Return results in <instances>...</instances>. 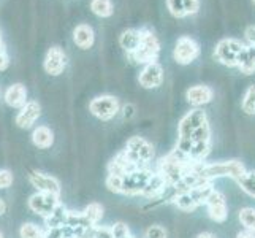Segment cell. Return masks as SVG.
I'll list each match as a JSON object with an SVG mask.
<instances>
[{
    "instance_id": "obj_1",
    "label": "cell",
    "mask_w": 255,
    "mask_h": 238,
    "mask_svg": "<svg viewBox=\"0 0 255 238\" xmlns=\"http://www.w3.org/2000/svg\"><path fill=\"white\" fill-rule=\"evenodd\" d=\"M189 164H190V161H187L186 157H182L181 154H178L173 149L168 156L160 159L159 164H157L155 172L162 176L168 186L174 188L176 184L186 176V173L189 170Z\"/></svg>"
},
{
    "instance_id": "obj_2",
    "label": "cell",
    "mask_w": 255,
    "mask_h": 238,
    "mask_svg": "<svg viewBox=\"0 0 255 238\" xmlns=\"http://www.w3.org/2000/svg\"><path fill=\"white\" fill-rule=\"evenodd\" d=\"M159 54H160V41L157 38V35L149 29H141V40H139L138 48L127 57L133 64L147 65L151 62H157Z\"/></svg>"
},
{
    "instance_id": "obj_3",
    "label": "cell",
    "mask_w": 255,
    "mask_h": 238,
    "mask_svg": "<svg viewBox=\"0 0 255 238\" xmlns=\"http://www.w3.org/2000/svg\"><path fill=\"white\" fill-rule=\"evenodd\" d=\"M213 183L205 184V186H200L190 191H184V192H176L173 197V204L182 211H193L198 207L205 205L206 197L209 196V192L213 191Z\"/></svg>"
},
{
    "instance_id": "obj_4",
    "label": "cell",
    "mask_w": 255,
    "mask_h": 238,
    "mask_svg": "<svg viewBox=\"0 0 255 238\" xmlns=\"http://www.w3.org/2000/svg\"><path fill=\"white\" fill-rule=\"evenodd\" d=\"M124 151L138 167H147L154 157V146L143 137H131L127 140Z\"/></svg>"
},
{
    "instance_id": "obj_5",
    "label": "cell",
    "mask_w": 255,
    "mask_h": 238,
    "mask_svg": "<svg viewBox=\"0 0 255 238\" xmlns=\"http://www.w3.org/2000/svg\"><path fill=\"white\" fill-rule=\"evenodd\" d=\"M89 111L95 118H99L102 121H111L113 118H116L119 114L121 103L114 95H110V94L97 95L89 103Z\"/></svg>"
},
{
    "instance_id": "obj_6",
    "label": "cell",
    "mask_w": 255,
    "mask_h": 238,
    "mask_svg": "<svg viewBox=\"0 0 255 238\" xmlns=\"http://www.w3.org/2000/svg\"><path fill=\"white\" fill-rule=\"evenodd\" d=\"M152 170H149L147 167H143V169H136L133 172L127 173L126 176H122V192L124 196H141L143 189L146 186V183L149 181V178L152 176Z\"/></svg>"
},
{
    "instance_id": "obj_7",
    "label": "cell",
    "mask_w": 255,
    "mask_h": 238,
    "mask_svg": "<svg viewBox=\"0 0 255 238\" xmlns=\"http://www.w3.org/2000/svg\"><path fill=\"white\" fill-rule=\"evenodd\" d=\"M200 56V46L192 37H179L173 49V57L181 65H189Z\"/></svg>"
},
{
    "instance_id": "obj_8",
    "label": "cell",
    "mask_w": 255,
    "mask_h": 238,
    "mask_svg": "<svg viewBox=\"0 0 255 238\" xmlns=\"http://www.w3.org/2000/svg\"><path fill=\"white\" fill-rule=\"evenodd\" d=\"M27 205L35 215L46 219L52 215V211L60 205V197L52 196V194H45V192H35L33 196H30Z\"/></svg>"
},
{
    "instance_id": "obj_9",
    "label": "cell",
    "mask_w": 255,
    "mask_h": 238,
    "mask_svg": "<svg viewBox=\"0 0 255 238\" xmlns=\"http://www.w3.org/2000/svg\"><path fill=\"white\" fill-rule=\"evenodd\" d=\"M243 43L236 38H224L217 43L214 57L227 67H236V56L243 49Z\"/></svg>"
},
{
    "instance_id": "obj_10",
    "label": "cell",
    "mask_w": 255,
    "mask_h": 238,
    "mask_svg": "<svg viewBox=\"0 0 255 238\" xmlns=\"http://www.w3.org/2000/svg\"><path fill=\"white\" fill-rule=\"evenodd\" d=\"M205 205L208 208V215L213 219L214 223L222 224L227 221L228 218V205H227V199L225 196L217 189H213L209 192V196L206 197Z\"/></svg>"
},
{
    "instance_id": "obj_11",
    "label": "cell",
    "mask_w": 255,
    "mask_h": 238,
    "mask_svg": "<svg viewBox=\"0 0 255 238\" xmlns=\"http://www.w3.org/2000/svg\"><path fill=\"white\" fill-rule=\"evenodd\" d=\"M67 67V54L65 51L54 45L51 46L46 54H45V60H43V68L49 76H59L64 73V70Z\"/></svg>"
},
{
    "instance_id": "obj_12",
    "label": "cell",
    "mask_w": 255,
    "mask_h": 238,
    "mask_svg": "<svg viewBox=\"0 0 255 238\" xmlns=\"http://www.w3.org/2000/svg\"><path fill=\"white\" fill-rule=\"evenodd\" d=\"M208 122L206 113L201 108H193L189 113H186L179 121L178 126V137L181 138H190V135L195 132L200 126Z\"/></svg>"
},
{
    "instance_id": "obj_13",
    "label": "cell",
    "mask_w": 255,
    "mask_h": 238,
    "mask_svg": "<svg viewBox=\"0 0 255 238\" xmlns=\"http://www.w3.org/2000/svg\"><path fill=\"white\" fill-rule=\"evenodd\" d=\"M29 183L37 189V192H45V194H52V196L60 197V183L57 178L51 175H46L38 170H30L29 172Z\"/></svg>"
},
{
    "instance_id": "obj_14",
    "label": "cell",
    "mask_w": 255,
    "mask_h": 238,
    "mask_svg": "<svg viewBox=\"0 0 255 238\" xmlns=\"http://www.w3.org/2000/svg\"><path fill=\"white\" fill-rule=\"evenodd\" d=\"M138 83L144 89H155L163 83V67L159 62H151L139 72Z\"/></svg>"
},
{
    "instance_id": "obj_15",
    "label": "cell",
    "mask_w": 255,
    "mask_h": 238,
    "mask_svg": "<svg viewBox=\"0 0 255 238\" xmlns=\"http://www.w3.org/2000/svg\"><path fill=\"white\" fill-rule=\"evenodd\" d=\"M40 114H41L40 103L37 100H27V103L22 108H19V113L16 114V124L21 129H30L38 121Z\"/></svg>"
},
{
    "instance_id": "obj_16",
    "label": "cell",
    "mask_w": 255,
    "mask_h": 238,
    "mask_svg": "<svg viewBox=\"0 0 255 238\" xmlns=\"http://www.w3.org/2000/svg\"><path fill=\"white\" fill-rule=\"evenodd\" d=\"M214 97V91L206 84H195L190 86L186 92V100L193 108H201L203 105H208Z\"/></svg>"
},
{
    "instance_id": "obj_17",
    "label": "cell",
    "mask_w": 255,
    "mask_h": 238,
    "mask_svg": "<svg viewBox=\"0 0 255 238\" xmlns=\"http://www.w3.org/2000/svg\"><path fill=\"white\" fill-rule=\"evenodd\" d=\"M136 169H143V167H138L131 159L127 156L126 151H121L116 157L111 159V162L108 164V175L114 176H126L127 173L133 172Z\"/></svg>"
},
{
    "instance_id": "obj_18",
    "label": "cell",
    "mask_w": 255,
    "mask_h": 238,
    "mask_svg": "<svg viewBox=\"0 0 255 238\" xmlns=\"http://www.w3.org/2000/svg\"><path fill=\"white\" fill-rule=\"evenodd\" d=\"M170 13L174 17H187L198 13L200 10V0H166Z\"/></svg>"
},
{
    "instance_id": "obj_19",
    "label": "cell",
    "mask_w": 255,
    "mask_h": 238,
    "mask_svg": "<svg viewBox=\"0 0 255 238\" xmlns=\"http://www.w3.org/2000/svg\"><path fill=\"white\" fill-rule=\"evenodd\" d=\"M3 100L8 107L11 108H22L25 103H27V89L25 86L21 83H14L11 86L6 87V91L3 92Z\"/></svg>"
},
{
    "instance_id": "obj_20",
    "label": "cell",
    "mask_w": 255,
    "mask_h": 238,
    "mask_svg": "<svg viewBox=\"0 0 255 238\" xmlns=\"http://www.w3.org/2000/svg\"><path fill=\"white\" fill-rule=\"evenodd\" d=\"M73 43L80 49H91L95 43V32L89 24H78L73 29Z\"/></svg>"
},
{
    "instance_id": "obj_21",
    "label": "cell",
    "mask_w": 255,
    "mask_h": 238,
    "mask_svg": "<svg viewBox=\"0 0 255 238\" xmlns=\"http://www.w3.org/2000/svg\"><path fill=\"white\" fill-rule=\"evenodd\" d=\"M236 67L244 75H252L255 72V46H243V49L236 56Z\"/></svg>"
},
{
    "instance_id": "obj_22",
    "label": "cell",
    "mask_w": 255,
    "mask_h": 238,
    "mask_svg": "<svg viewBox=\"0 0 255 238\" xmlns=\"http://www.w3.org/2000/svg\"><path fill=\"white\" fill-rule=\"evenodd\" d=\"M166 189H168V184L165 183V180L159 173L154 172L151 178H149V181L146 183L141 196L146 199H159Z\"/></svg>"
},
{
    "instance_id": "obj_23",
    "label": "cell",
    "mask_w": 255,
    "mask_h": 238,
    "mask_svg": "<svg viewBox=\"0 0 255 238\" xmlns=\"http://www.w3.org/2000/svg\"><path fill=\"white\" fill-rule=\"evenodd\" d=\"M139 40H141V29H126L119 35V45L127 56L138 48Z\"/></svg>"
},
{
    "instance_id": "obj_24",
    "label": "cell",
    "mask_w": 255,
    "mask_h": 238,
    "mask_svg": "<svg viewBox=\"0 0 255 238\" xmlns=\"http://www.w3.org/2000/svg\"><path fill=\"white\" fill-rule=\"evenodd\" d=\"M32 143L40 149H49L54 145V132L48 126H38L32 132Z\"/></svg>"
},
{
    "instance_id": "obj_25",
    "label": "cell",
    "mask_w": 255,
    "mask_h": 238,
    "mask_svg": "<svg viewBox=\"0 0 255 238\" xmlns=\"http://www.w3.org/2000/svg\"><path fill=\"white\" fill-rule=\"evenodd\" d=\"M81 215L84 216V219L89 226H92V227L99 226L100 219L103 218V207L100 204H97V202H92V204H89L81 211Z\"/></svg>"
},
{
    "instance_id": "obj_26",
    "label": "cell",
    "mask_w": 255,
    "mask_h": 238,
    "mask_svg": "<svg viewBox=\"0 0 255 238\" xmlns=\"http://www.w3.org/2000/svg\"><path fill=\"white\" fill-rule=\"evenodd\" d=\"M89 8L99 17H110L114 13V5L111 0H91Z\"/></svg>"
},
{
    "instance_id": "obj_27",
    "label": "cell",
    "mask_w": 255,
    "mask_h": 238,
    "mask_svg": "<svg viewBox=\"0 0 255 238\" xmlns=\"http://www.w3.org/2000/svg\"><path fill=\"white\" fill-rule=\"evenodd\" d=\"M67 218H68V210L60 204L49 218L45 219V223L48 226V229H54V227H60L67 224Z\"/></svg>"
},
{
    "instance_id": "obj_28",
    "label": "cell",
    "mask_w": 255,
    "mask_h": 238,
    "mask_svg": "<svg viewBox=\"0 0 255 238\" xmlns=\"http://www.w3.org/2000/svg\"><path fill=\"white\" fill-rule=\"evenodd\" d=\"M209 153H211V142H197L192 145L189 159L193 162H203Z\"/></svg>"
},
{
    "instance_id": "obj_29",
    "label": "cell",
    "mask_w": 255,
    "mask_h": 238,
    "mask_svg": "<svg viewBox=\"0 0 255 238\" xmlns=\"http://www.w3.org/2000/svg\"><path fill=\"white\" fill-rule=\"evenodd\" d=\"M238 219L246 232H251L255 235V208H251V207L241 208Z\"/></svg>"
},
{
    "instance_id": "obj_30",
    "label": "cell",
    "mask_w": 255,
    "mask_h": 238,
    "mask_svg": "<svg viewBox=\"0 0 255 238\" xmlns=\"http://www.w3.org/2000/svg\"><path fill=\"white\" fill-rule=\"evenodd\" d=\"M80 234L81 232H76L75 229L68 227V226H60V227H54V229H48L45 232V238H76Z\"/></svg>"
},
{
    "instance_id": "obj_31",
    "label": "cell",
    "mask_w": 255,
    "mask_h": 238,
    "mask_svg": "<svg viewBox=\"0 0 255 238\" xmlns=\"http://www.w3.org/2000/svg\"><path fill=\"white\" fill-rule=\"evenodd\" d=\"M21 238H45V231L33 223H25L19 229Z\"/></svg>"
},
{
    "instance_id": "obj_32",
    "label": "cell",
    "mask_w": 255,
    "mask_h": 238,
    "mask_svg": "<svg viewBox=\"0 0 255 238\" xmlns=\"http://www.w3.org/2000/svg\"><path fill=\"white\" fill-rule=\"evenodd\" d=\"M238 184L246 194L255 199V172H246L238 180Z\"/></svg>"
},
{
    "instance_id": "obj_33",
    "label": "cell",
    "mask_w": 255,
    "mask_h": 238,
    "mask_svg": "<svg viewBox=\"0 0 255 238\" xmlns=\"http://www.w3.org/2000/svg\"><path fill=\"white\" fill-rule=\"evenodd\" d=\"M243 111L248 114H255V86H251L244 94Z\"/></svg>"
},
{
    "instance_id": "obj_34",
    "label": "cell",
    "mask_w": 255,
    "mask_h": 238,
    "mask_svg": "<svg viewBox=\"0 0 255 238\" xmlns=\"http://www.w3.org/2000/svg\"><path fill=\"white\" fill-rule=\"evenodd\" d=\"M190 140L193 143L197 142H211V127L208 122H205L203 126H200L193 134L190 135Z\"/></svg>"
},
{
    "instance_id": "obj_35",
    "label": "cell",
    "mask_w": 255,
    "mask_h": 238,
    "mask_svg": "<svg viewBox=\"0 0 255 238\" xmlns=\"http://www.w3.org/2000/svg\"><path fill=\"white\" fill-rule=\"evenodd\" d=\"M113 238H126L130 235V229L126 223H116L110 227Z\"/></svg>"
},
{
    "instance_id": "obj_36",
    "label": "cell",
    "mask_w": 255,
    "mask_h": 238,
    "mask_svg": "<svg viewBox=\"0 0 255 238\" xmlns=\"http://www.w3.org/2000/svg\"><path fill=\"white\" fill-rule=\"evenodd\" d=\"M105 184H107L108 191H111V192H114V194H121V192H122V178H121V176L108 175V176H107V181H105Z\"/></svg>"
},
{
    "instance_id": "obj_37",
    "label": "cell",
    "mask_w": 255,
    "mask_h": 238,
    "mask_svg": "<svg viewBox=\"0 0 255 238\" xmlns=\"http://www.w3.org/2000/svg\"><path fill=\"white\" fill-rule=\"evenodd\" d=\"M14 176L10 170L0 169V189H8L13 184Z\"/></svg>"
},
{
    "instance_id": "obj_38",
    "label": "cell",
    "mask_w": 255,
    "mask_h": 238,
    "mask_svg": "<svg viewBox=\"0 0 255 238\" xmlns=\"http://www.w3.org/2000/svg\"><path fill=\"white\" fill-rule=\"evenodd\" d=\"M146 238H166V231L162 226H151L144 232Z\"/></svg>"
},
{
    "instance_id": "obj_39",
    "label": "cell",
    "mask_w": 255,
    "mask_h": 238,
    "mask_svg": "<svg viewBox=\"0 0 255 238\" xmlns=\"http://www.w3.org/2000/svg\"><path fill=\"white\" fill-rule=\"evenodd\" d=\"M119 114L122 116V119L124 121H130L131 118L136 114V108H135V105H131V103H126V105H122L121 107V111Z\"/></svg>"
},
{
    "instance_id": "obj_40",
    "label": "cell",
    "mask_w": 255,
    "mask_h": 238,
    "mask_svg": "<svg viewBox=\"0 0 255 238\" xmlns=\"http://www.w3.org/2000/svg\"><path fill=\"white\" fill-rule=\"evenodd\" d=\"M8 65H10V57H8L6 48H5V45H0V72L6 70Z\"/></svg>"
},
{
    "instance_id": "obj_41",
    "label": "cell",
    "mask_w": 255,
    "mask_h": 238,
    "mask_svg": "<svg viewBox=\"0 0 255 238\" xmlns=\"http://www.w3.org/2000/svg\"><path fill=\"white\" fill-rule=\"evenodd\" d=\"M94 238H113L110 227L94 226Z\"/></svg>"
},
{
    "instance_id": "obj_42",
    "label": "cell",
    "mask_w": 255,
    "mask_h": 238,
    "mask_svg": "<svg viewBox=\"0 0 255 238\" xmlns=\"http://www.w3.org/2000/svg\"><path fill=\"white\" fill-rule=\"evenodd\" d=\"M246 40L249 41L251 46H255V25H249L246 29Z\"/></svg>"
},
{
    "instance_id": "obj_43",
    "label": "cell",
    "mask_w": 255,
    "mask_h": 238,
    "mask_svg": "<svg viewBox=\"0 0 255 238\" xmlns=\"http://www.w3.org/2000/svg\"><path fill=\"white\" fill-rule=\"evenodd\" d=\"M236 238H255V235H254V234H251V232L243 231V232H240L238 235H236Z\"/></svg>"
},
{
    "instance_id": "obj_44",
    "label": "cell",
    "mask_w": 255,
    "mask_h": 238,
    "mask_svg": "<svg viewBox=\"0 0 255 238\" xmlns=\"http://www.w3.org/2000/svg\"><path fill=\"white\" fill-rule=\"evenodd\" d=\"M6 213V204L3 199H0V216H3Z\"/></svg>"
},
{
    "instance_id": "obj_45",
    "label": "cell",
    "mask_w": 255,
    "mask_h": 238,
    "mask_svg": "<svg viewBox=\"0 0 255 238\" xmlns=\"http://www.w3.org/2000/svg\"><path fill=\"white\" fill-rule=\"evenodd\" d=\"M197 238H216V237L213 234H209V232H201V234H198Z\"/></svg>"
},
{
    "instance_id": "obj_46",
    "label": "cell",
    "mask_w": 255,
    "mask_h": 238,
    "mask_svg": "<svg viewBox=\"0 0 255 238\" xmlns=\"http://www.w3.org/2000/svg\"><path fill=\"white\" fill-rule=\"evenodd\" d=\"M0 238H3V235H2V232H0Z\"/></svg>"
},
{
    "instance_id": "obj_47",
    "label": "cell",
    "mask_w": 255,
    "mask_h": 238,
    "mask_svg": "<svg viewBox=\"0 0 255 238\" xmlns=\"http://www.w3.org/2000/svg\"><path fill=\"white\" fill-rule=\"evenodd\" d=\"M126 238H133V237H131V235H128V237H126Z\"/></svg>"
},
{
    "instance_id": "obj_48",
    "label": "cell",
    "mask_w": 255,
    "mask_h": 238,
    "mask_svg": "<svg viewBox=\"0 0 255 238\" xmlns=\"http://www.w3.org/2000/svg\"><path fill=\"white\" fill-rule=\"evenodd\" d=\"M252 2H254V5H255V0H252Z\"/></svg>"
}]
</instances>
